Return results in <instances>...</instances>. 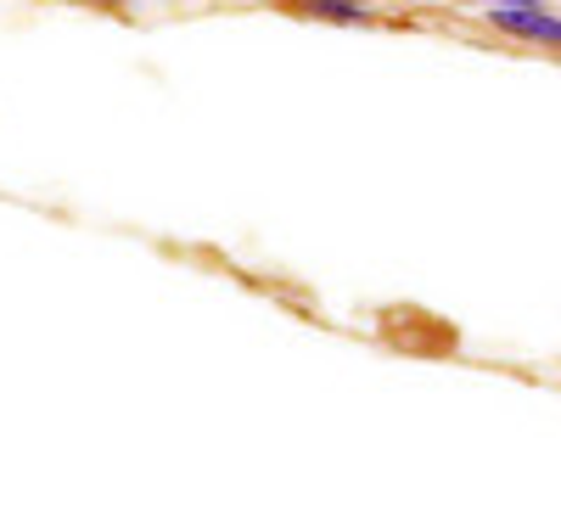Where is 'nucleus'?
Wrapping results in <instances>:
<instances>
[{
  "label": "nucleus",
  "instance_id": "f257e3e1",
  "mask_svg": "<svg viewBox=\"0 0 561 505\" xmlns=\"http://www.w3.org/2000/svg\"><path fill=\"white\" fill-rule=\"evenodd\" d=\"M489 23L523 45L561 51V12H550V7H489Z\"/></svg>",
  "mask_w": 561,
  "mask_h": 505
},
{
  "label": "nucleus",
  "instance_id": "f03ea898",
  "mask_svg": "<svg viewBox=\"0 0 561 505\" xmlns=\"http://www.w3.org/2000/svg\"><path fill=\"white\" fill-rule=\"evenodd\" d=\"M304 12L320 18V23H343V28H365V23H377V12L359 7V0H304Z\"/></svg>",
  "mask_w": 561,
  "mask_h": 505
},
{
  "label": "nucleus",
  "instance_id": "7ed1b4c3",
  "mask_svg": "<svg viewBox=\"0 0 561 505\" xmlns=\"http://www.w3.org/2000/svg\"><path fill=\"white\" fill-rule=\"evenodd\" d=\"M478 7H545V0H478Z\"/></svg>",
  "mask_w": 561,
  "mask_h": 505
}]
</instances>
